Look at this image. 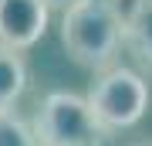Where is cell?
<instances>
[{
  "label": "cell",
  "mask_w": 152,
  "mask_h": 146,
  "mask_svg": "<svg viewBox=\"0 0 152 146\" xmlns=\"http://www.w3.org/2000/svg\"><path fill=\"white\" fill-rule=\"evenodd\" d=\"M61 44L88 71L112 68L125 44V17L115 0H71L61 17Z\"/></svg>",
  "instance_id": "1"
},
{
  "label": "cell",
  "mask_w": 152,
  "mask_h": 146,
  "mask_svg": "<svg viewBox=\"0 0 152 146\" xmlns=\"http://www.w3.org/2000/svg\"><path fill=\"white\" fill-rule=\"evenodd\" d=\"M34 136L37 146H102L108 133L98 126L85 95L51 92L34 119Z\"/></svg>",
  "instance_id": "3"
},
{
  "label": "cell",
  "mask_w": 152,
  "mask_h": 146,
  "mask_svg": "<svg viewBox=\"0 0 152 146\" xmlns=\"http://www.w3.org/2000/svg\"><path fill=\"white\" fill-rule=\"evenodd\" d=\"M0 146H37L34 126H27L14 109H0Z\"/></svg>",
  "instance_id": "7"
},
{
  "label": "cell",
  "mask_w": 152,
  "mask_h": 146,
  "mask_svg": "<svg viewBox=\"0 0 152 146\" xmlns=\"http://www.w3.org/2000/svg\"><path fill=\"white\" fill-rule=\"evenodd\" d=\"M27 88V61L20 51L0 44V109H14V102Z\"/></svg>",
  "instance_id": "5"
},
{
  "label": "cell",
  "mask_w": 152,
  "mask_h": 146,
  "mask_svg": "<svg viewBox=\"0 0 152 146\" xmlns=\"http://www.w3.org/2000/svg\"><path fill=\"white\" fill-rule=\"evenodd\" d=\"M85 102L95 112V119L105 133L129 129L149 109V82L135 68L112 65L105 71H95V82L88 88Z\"/></svg>",
  "instance_id": "2"
},
{
  "label": "cell",
  "mask_w": 152,
  "mask_h": 146,
  "mask_svg": "<svg viewBox=\"0 0 152 146\" xmlns=\"http://www.w3.org/2000/svg\"><path fill=\"white\" fill-rule=\"evenodd\" d=\"M135 146H152V143H135Z\"/></svg>",
  "instance_id": "9"
},
{
  "label": "cell",
  "mask_w": 152,
  "mask_h": 146,
  "mask_svg": "<svg viewBox=\"0 0 152 146\" xmlns=\"http://www.w3.org/2000/svg\"><path fill=\"white\" fill-rule=\"evenodd\" d=\"M44 4H48V7H68L71 0H44Z\"/></svg>",
  "instance_id": "8"
},
{
  "label": "cell",
  "mask_w": 152,
  "mask_h": 146,
  "mask_svg": "<svg viewBox=\"0 0 152 146\" xmlns=\"http://www.w3.org/2000/svg\"><path fill=\"white\" fill-rule=\"evenodd\" d=\"M125 41L145 65H152V0H135L125 14Z\"/></svg>",
  "instance_id": "6"
},
{
  "label": "cell",
  "mask_w": 152,
  "mask_h": 146,
  "mask_svg": "<svg viewBox=\"0 0 152 146\" xmlns=\"http://www.w3.org/2000/svg\"><path fill=\"white\" fill-rule=\"evenodd\" d=\"M51 21V7L44 0H0V44L14 51L34 48Z\"/></svg>",
  "instance_id": "4"
}]
</instances>
